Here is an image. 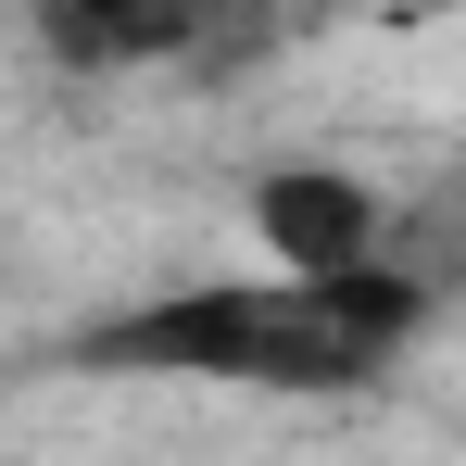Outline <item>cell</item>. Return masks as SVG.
<instances>
[{
	"instance_id": "obj_1",
	"label": "cell",
	"mask_w": 466,
	"mask_h": 466,
	"mask_svg": "<svg viewBox=\"0 0 466 466\" xmlns=\"http://www.w3.org/2000/svg\"><path fill=\"white\" fill-rule=\"evenodd\" d=\"M429 328V278L353 265V278H189L139 315H101L76 366L101 379H215V390H366Z\"/></svg>"
},
{
	"instance_id": "obj_2",
	"label": "cell",
	"mask_w": 466,
	"mask_h": 466,
	"mask_svg": "<svg viewBox=\"0 0 466 466\" xmlns=\"http://www.w3.org/2000/svg\"><path fill=\"white\" fill-rule=\"evenodd\" d=\"M379 228L390 202L366 164H265L252 177V239L278 278H353V265H379Z\"/></svg>"
}]
</instances>
